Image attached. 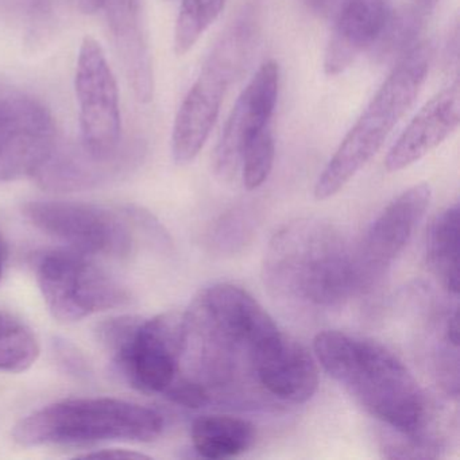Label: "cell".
I'll return each instance as SVG.
<instances>
[{"label": "cell", "mask_w": 460, "mask_h": 460, "mask_svg": "<svg viewBox=\"0 0 460 460\" xmlns=\"http://www.w3.org/2000/svg\"><path fill=\"white\" fill-rule=\"evenodd\" d=\"M190 438L201 457L228 459L249 451L257 438V430L241 417L204 414L193 421Z\"/></svg>", "instance_id": "e0dca14e"}, {"label": "cell", "mask_w": 460, "mask_h": 460, "mask_svg": "<svg viewBox=\"0 0 460 460\" xmlns=\"http://www.w3.org/2000/svg\"><path fill=\"white\" fill-rule=\"evenodd\" d=\"M279 93V66L263 63L239 96L214 152V171L222 180L235 179L241 172V155L247 142L271 128Z\"/></svg>", "instance_id": "8fae6325"}, {"label": "cell", "mask_w": 460, "mask_h": 460, "mask_svg": "<svg viewBox=\"0 0 460 460\" xmlns=\"http://www.w3.org/2000/svg\"><path fill=\"white\" fill-rule=\"evenodd\" d=\"M164 425L157 411L130 401L72 398L26 416L15 425L13 438L22 447L150 443L160 438Z\"/></svg>", "instance_id": "3957f363"}, {"label": "cell", "mask_w": 460, "mask_h": 460, "mask_svg": "<svg viewBox=\"0 0 460 460\" xmlns=\"http://www.w3.org/2000/svg\"><path fill=\"white\" fill-rule=\"evenodd\" d=\"M247 64L233 50L217 42L203 69L177 111L172 133L174 163H192L208 141L219 117L228 87L241 76Z\"/></svg>", "instance_id": "ba28073f"}, {"label": "cell", "mask_w": 460, "mask_h": 460, "mask_svg": "<svg viewBox=\"0 0 460 460\" xmlns=\"http://www.w3.org/2000/svg\"><path fill=\"white\" fill-rule=\"evenodd\" d=\"M164 395L176 405L190 409L204 408L212 401L211 393L203 384L181 374L176 376Z\"/></svg>", "instance_id": "cb8c5ba5"}, {"label": "cell", "mask_w": 460, "mask_h": 460, "mask_svg": "<svg viewBox=\"0 0 460 460\" xmlns=\"http://www.w3.org/2000/svg\"><path fill=\"white\" fill-rule=\"evenodd\" d=\"M429 61V48L420 42L400 58L320 173L314 185L317 200H327L341 192L381 150L416 101L427 79Z\"/></svg>", "instance_id": "277c9868"}, {"label": "cell", "mask_w": 460, "mask_h": 460, "mask_svg": "<svg viewBox=\"0 0 460 460\" xmlns=\"http://www.w3.org/2000/svg\"><path fill=\"white\" fill-rule=\"evenodd\" d=\"M460 123V82L455 79L424 104L387 153L390 173L403 171L440 146Z\"/></svg>", "instance_id": "5bb4252c"}, {"label": "cell", "mask_w": 460, "mask_h": 460, "mask_svg": "<svg viewBox=\"0 0 460 460\" xmlns=\"http://www.w3.org/2000/svg\"><path fill=\"white\" fill-rule=\"evenodd\" d=\"M225 6L226 0H182L174 28V53L184 56L192 50Z\"/></svg>", "instance_id": "ffe728a7"}, {"label": "cell", "mask_w": 460, "mask_h": 460, "mask_svg": "<svg viewBox=\"0 0 460 460\" xmlns=\"http://www.w3.org/2000/svg\"><path fill=\"white\" fill-rule=\"evenodd\" d=\"M301 2L319 17H328L338 4V0H301Z\"/></svg>", "instance_id": "484cf974"}, {"label": "cell", "mask_w": 460, "mask_h": 460, "mask_svg": "<svg viewBox=\"0 0 460 460\" xmlns=\"http://www.w3.org/2000/svg\"><path fill=\"white\" fill-rule=\"evenodd\" d=\"M390 12L386 0H343L324 55L327 76H339L381 39Z\"/></svg>", "instance_id": "9a60e30c"}, {"label": "cell", "mask_w": 460, "mask_h": 460, "mask_svg": "<svg viewBox=\"0 0 460 460\" xmlns=\"http://www.w3.org/2000/svg\"><path fill=\"white\" fill-rule=\"evenodd\" d=\"M75 91L82 149L93 160L106 163L119 147V90L103 48L91 36H85L80 45Z\"/></svg>", "instance_id": "52a82bcc"}, {"label": "cell", "mask_w": 460, "mask_h": 460, "mask_svg": "<svg viewBox=\"0 0 460 460\" xmlns=\"http://www.w3.org/2000/svg\"><path fill=\"white\" fill-rule=\"evenodd\" d=\"M110 31L126 77L137 101L149 103L155 96V74L142 23L139 0H109Z\"/></svg>", "instance_id": "2e32d148"}, {"label": "cell", "mask_w": 460, "mask_h": 460, "mask_svg": "<svg viewBox=\"0 0 460 460\" xmlns=\"http://www.w3.org/2000/svg\"><path fill=\"white\" fill-rule=\"evenodd\" d=\"M263 279L271 295L312 309L336 308L363 290L357 254L335 226L320 219H297L274 234Z\"/></svg>", "instance_id": "6da1fadb"}, {"label": "cell", "mask_w": 460, "mask_h": 460, "mask_svg": "<svg viewBox=\"0 0 460 460\" xmlns=\"http://www.w3.org/2000/svg\"><path fill=\"white\" fill-rule=\"evenodd\" d=\"M26 217L47 235L83 254L122 257L133 238L128 226L109 209L76 201H34L23 208Z\"/></svg>", "instance_id": "30bf717a"}, {"label": "cell", "mask_w": 460, "mask_h": 460, "mask_svg": "<svg viewBox=\"0 0 460 460\" xmlns=\"http://www.w3.org/2000/svg\"><path fill=\"white\" fill-rule=\"evenodd\" d=\"M55 119L33 96L0 85V180L37 173L58 146Z\"/></svg>", "instance_id": "9c48e42d"}, {"label": "cell", "mask_w": 460, "mask_h": 460, "mask_svg": "<svg viewBox=\"0 0 460 460\" xmlns=\"http://www.w3.org/2000/svg\"><path fill=\"white\" fill-rule=\"evenodd\" d=\"M257 217L249 207H235L223 214L209 233V246L217 254L233 255L252 243Z\"/></svg>", "instance_id": "44dd1931"}, {"label": "cell", "mask_w": 460, "mask_h": 460, "mask_svg": "<svg viewBox=\"0 0 460 460\" xmlns=\"http://www.w3.org/2000/svg\"><path fill=\"white\" fill-rule=\"evenodd\" d=\"M40 346L31 328L0 311V371L22 373L39 359Z\"/></svg>", "instance_id": "d6986e66"}, {"label": "cell", "mask_w": 460, "mask_h": 460, "mask_svg": "<svg viewBox=\"0 0 460 460\" xmlns=\"http://www.w3.org/2000/svg\"><path fill=\"white\" fill-rule=\"evenodd\" d=\"M322 367L390 429L422 438L429 420L424 390L405 363L374 339L323 331L314 341Z\"/></svg>", "instance_id": "7a4b0ae2"}, {"label": "cell", "mask_w": 460, "mask_h": 460, "mask_svg": "<svg viewBox=\"0 0 460 460\" xmlns=\"http://www.w3.org/2000/svg\"><path fill=\"white\" fill-rule=\"evenodd\" d=\"M438 4H440V0H413L411 7L422 17L427 18L438 6Z\"/></svg>", "instance_id": "83f0119b"}, {"label": "cell", "mask_w": 460, "mask_h": 460, "mask_svg": "<svg viewBox=\"0 0 460 460\" xmlns=\"http://www.w3.org/2000/svg\"><path fill=\"white\" fill-rule=\"evenodd\" d=\"M250 370L269 394L287 402H306L319 389L316 360L300 341L281 331L255 349Z\"/></svg>", "instance_id": "4fadbf2b"}, {"label": "cell", "mask_w": 460, "mask_h": 460, "mask_svg": "<svg viewBox=\"0 0 460 460\" xmlns=\"http://www.w3.org/2000/svg\"><path fill=\"white\" fill-rule=\"evenodd\" d=\"M37 281L48 309L61 322H79L130 301L117 279L74 249L45 254L37 266Z\"/></svg>", "instance_id": "8992f818"}, {"label": "cell", "mask_w": 460, "mask_h": 460, "mask_svg": "<svg viewBox=\"0 0 460 460\" xmlns=\"http://www.w3.org/2000/svg\"><path fill=\"white\" fill-rule=\"evenodd\" d=\"M82 459H147L146 455L138 452L128 451V449H101V451L90 452V454L80 455Z\"/></svg>", "instance_id": "d4e9b609"}, {"label": "cell", "mask_w": 460, "mask_h": 460, "mask_svg": "<svg viewBox=\"0 0 460 460\" xmlns=\"http://www.w3.org/2000/svg\"><path fill=\"white\" fill-rule=\"evenodd\" d=\"M276 142L270 128L261 131L247 142L241 155V173L243 185L249 190L265 184L273 171Z\"/></svg>", "instance_id": "603a6c76"}, {"label": "cell", "mask_w": 460, "mask_h": 460, "mask_svg": "<svg viewBox=\"0 0 460 460\" xmlns=\"http://www.w3.org/2000/svg\"><path fill=\"white\" fill-rule=\"evenodd\" d=\"M430 198L432 190L427 182L413 185L393 199L371 223L357 254L365 289L376 284L403 252L424 219Z\"/></svg>", "instance_id": "7c38bea8"}, {"label": "cell", "mask_w": 460, "mask_h": 460, "mask_svg": "<svg viewBox=\"0 0 460 460\" xmlns=\"http://www.w3.org/2000/svg\"><path fill=\"white\" fill-rule=\"evenodd\" d=\"M459 204L441 209L428 228L427 261L441 287L456 297L460 287Z\"/></svg>", "instance_id": "ac0fdd59"}, {"label": "cell", "mask_w": 460, "mask_h": 460, "mask_svg": "<svg viewBox=\"0 0 460 460\" xmlns=\"http://www.w3.org/2000/svg\"><path fill=\"white\" fill-rule=\"evenodd\" d=\"M99 339L134 389L164 394L180 373L184 314L171 312L152 319L117 317L101 325Z\"/></svg>", "instance_id": "5b68a950"}, {"label": "cell", "mask_w": 460, "mask_h": 460, "mask_svg": "<svg viewBox=\"0 0 460 460\" xmlns=\"http://www.w3.org/2000/svg\"><path fill=\"white\" fill-rule=\"evenodd\" d=\"M425 18L413 7L400 10L390 15L389 22L376 45V56L382 61L402 58L409 50L419 44V36L424 26Z\"/></svg>", "instance_id": "7402d4cb"}, {"label": "cell", "mask_w": 460, "mask_h": 460, "mask_svg": "<svg viewBox=\"0 0 460 460\" xmlns=\"http://www.w3.org/2000/svg\"><path fill=\"white\" fill-rule=\"evenodd\" d=\"M109 0H79V9L83 14L93 15L104 9Z\"/></svg>", "instance_id": "4316f807"}, {"label": "cell", "mask_w": 460, "mask_h": 460, "mask_svg": "<svg viewBox=\"0 0 460 460\" xmlns=\"http://www.w3.org/2000/svg\"><path fill=\"white\" fill-rule=\"evenodd\" d=\"M7 260V247L4 243V238L0 236V279L4 276V265H6Z\"/></svg>", "instance_id": "f1b7e54d"}]
</instances>
